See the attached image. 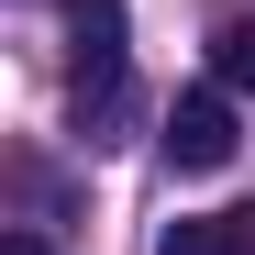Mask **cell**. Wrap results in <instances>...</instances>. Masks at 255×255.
Here are the masks:
<instances>
[{
  "label": "cell",
  "mask_w": 255,
  "mask_h": 255,
  "mask_svg": "<svg viewBox=\"0 0 255 255\" xmlns=\"http://www.w3.org/2000/svg\"><path fill=\"white\" fill-rule=\"evenodd\" d=\"M0 255H45V233H11V244H0Z\"/></svg>",
  "instance_id": "277c9868"
},
{
  "label": "cell",
  "mask_w": 255,
  "mask_h": 255,
  "mask_svg": "<svg viewBox=\"0 0 255 255\" xmlns=\"http://www.w3.org/2000/svg\"><path fill=\"white\" fill-rule=\"evenodd\" d=\"M211 78H222V89H255V22H222V33H211Z\"/></svg>",
  "instance_id": "3957f363"
},
{
  "label": "cell",
  "mask_w": 255,
  "mask_h": 255,
  "mask_svg": "<svg viewBox=\"0 0 255 255\" xmlns=\"http://www.w3.org/2000/svg\"><path fill=\"white\" fill-rule=\"evenodd\" d=\"M233 89L211 78V89H189L178 111H166V166H189V178H211V166H233Z\"/></svg>",
  "instance_id": "6da1fadb"
},
{
  "label": "cell",
  "mask_w": 255,
  "mask_h": 255,
  "mask_svg": "<svg viewBox=\"0 0 255 255\" xmlns=\"http://www.w3.org/2000/svg\"><path fill=\"white\" fill-rule=\"evenodd\" d=\"M155 255H255V200L200 211V222H166V233H155Z\"/></svg>",
  "instance_id": "7a4b0ae2"
}]
</instances>
